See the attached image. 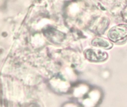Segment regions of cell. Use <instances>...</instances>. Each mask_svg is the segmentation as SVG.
Returning a JSON list of instances; mask_svg holds the SVG:
<instances>
[{"label": "cell", "instance_id": "1", "mask_svg": "<svg viewBox=\"0 0 127 107\" xmlns=\"http://www.w3.org/2000/svg\"><path fill=\"white\" fill-rule=\"evenodd\" d=\"M127 36V25L119 24L112 27L109 30L108 38L113 42H117Z\"/></svg>", "mask_w": 127, "mask_h": 107}, {"label": "cell", "instance_id": "2", "mask_svg": "<svg viewBox=\"0 0 127 107\" xmlns=\"http://www.w3.org/2000/svg\"><path fill=\"white\" fill-rule=\"evenodd\" d=\"M84 56L87 59L93 62L104 61L109 58V54L107 52L96 48H88L86 50Z\"/></svg>", "mask_w": 127, "mask_h": 107}, {"label": "cell", "instance_id": "3", "mask_svg": "<svg viewBox=\"0 0 127 107\" xmlns=\"http://www.w3.org/2000/svg\"><path fill=\"white\" fill-rule=\"evenodd\" d=\"M43 35L53 43H61L65 39V34L54 28H45Z\"/></svg>", "mask_w": 127, "mask_h": 107}, {"label": "cell", "instance_id": "4", "mask_svg": "<svg viewBox=\"0 0 127 107\" xmlns=\"http://www.w3.org/2000/svg\"><path fill=\"white\" fill-rule=\"evenodd\" d=\"M91 45L93 47L101 48L103 49H110L112 48L113 44L108 40L102 37H96L91 42Z\"/></svg>", "mask_w": 127, "mask_h": 107}, {"label": "cell", "instance_id": "5", "mask_svg": "<svg viewBox=\"0 0 127 107\" xmlns=\"http://www.w3.org/2000/svg\"><path fill=\"white\" fill-rule=\"evenodd\" d=\"M123 18H124V21L127 22V7L123 12Z\"/></svg>", "mask_w": 127, "mask_h": 107}]
</instances>
